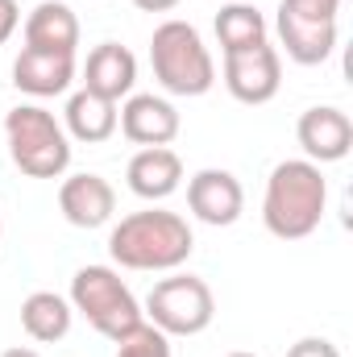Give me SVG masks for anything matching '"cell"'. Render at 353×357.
Returning a JSON list of instances; mask_svg holds the SVG:
<instances>
[{"mask_svg": "<svg viewBox=\"0 0 353 357\" xmlns=\"http://www.w3.org/2000/svg\"><path fill=\"white\" fill-rule=\"evenodd\" d=\"M324 204H329V183L320 167L308 158H287L266 178L262 225L278 241H303L320 229Z\"/></svg>", "mask_w": 353, "mask_h": 357, "instance_id": "6da1fadb", "label": "cell"}, {"mask_svg": "<svg viewBox=\"0 0 353 357\" xmlns=\"http://www.w3.org/2000/svg\"><path fill=\"white\" fill-rule=\"evenodd\" d=\"M195 250V233L191 225L167 212V208H146V212H129L112 233H108V254L112 262L125 270H179Z\"/></svg>", "mask_w": 353, "mask_h": 357, "instance_id": "7a4b0ae2", "label": "cell"}, {"mask_svg": "<svg viewBox=\"0 0 353 357\" xmlns=\"http://www.w3.org/2000/svg\"><path fill=\"white\" fill-rule=\"evenodd\" d=\"M4 142L13 167L29 178H63L71 167V137L42 104H17L4 116Z\"/></svg>", "mask_w": 353, "mask_h": 357, "instance_id": "3957f363", "label": "cell"}, {"mask_svg": "<svg viewBox=\"0 0 353 357\" xmlns=\"http://www.w3.org/2000/svg\"><path fill=\"white\" fill-rule=\"evenodd\" d=\"M150 67H154V79L163 84V91L171 96H204L216 84V63H212V50L204 46L200 29L191 21H163L150 38Z\"/></svg>", "mask_w": 353, "mask_h": 357, "instance_id": "277c9868", "label": "cell"}, {"mask_svg": "<svg viewBox=\"0 0 353 357\" xmlns=\"http://www.w3.org/2000/svg\"><path fill=\"white\" fill-rule=\"evenodd\" d=\"M71 307L88 320L100 337H108L112 345H117L121 337H129V333L146 320L137 295L125 287V278L112 266L75 270V278H71Z\"/></svg>", "mask_w": 353, "mask_h": 357, "instance_id": "5b68a950", "label": "cell"}, {"mask_svg": "<svg viewBox=\"0 0 353 357\" xmlns=\"http://www.w3.org/2000/svg\"><path fill=\"white\" fill-rule=\"evenodd\" d=\"M146 320L167 337H200L216 320V295L195 274L158 278L146 295Z\"/></svg>", "mask_w": 353, "mask_h": 357, "instance_id": "8992f818", "label": "cell"}, {"mask_svg": "<svg viewBox=\"0 0 353 357\" xmlns=\"http://www.w3.org/2000/svg\"><path fill=\"white\" fill-rule=\"evenodd\" d=\"M225 88L237 104H270L283 88V59L266 42L241 54H225Z\"/></svg>", "mask_w": 353, "mask_h": 357, "instance_id": "52a82bcc", "label": "cell"}, {"mask_svg": "<svg viewBox=\"0 0 353 357\" xmlns=\"http://www.w3.org/2000/svg\"><path fill=\"white\" fill-rule=\"evenodd\" d=\"M187 208L195 220L212 225V229H229L241 220L246 212V191L233 171H220V167H204L187 178Z\"/></svg>", "mask_w": 353, "mask_h": 357, "instance_id": "ba28073f", "label": "cell"}, {"mask_svg": "<svg viewBox=\"0 0 353 357\" xmlns=\"http://www.w3.org/2000/svg\"><path fill=\"white\" fill-rule=\"evenodd\" d=\"M117 129L133 142V146H171L179 137V108L167 96L142 91V96H125L121 104V121Z\"/></svg>", "mask_w": 353, "mask_h": 357, "instance_id": "9c48e42d", "label": "cell"}, {"mask_svg": "<svg viewBox=\"0 0 353 357\" xmlns=\"http://www.w3.org/2000/svg\"><path fill=\"white\" fill-rule=\"evenodd\" d=\"M295 137H299L308 162H316V167L341 162L353 150V121L341 108H333V104H316V108H308V112L299 116Z\"/></svg>", "mask_w": 353, "mask_h": 357, "instance_id": "30bf717a", "label": "cell"}, {"mask_svg": "<svg viewBox=\"0 0 353 357\" xmlns=\"http://www.w3.org/2000/svg\"><path fill=\"white\" fill-rule=\"evenodd\" d=\"M59 212L75 229H100L117 212V191L104 175H91V171L67 175L63 187H59Z\"/></svg>", "mask_w": 353, "mask_h": 357, "instance_id": "8fae6325", "label": "cell"}, {"mask_svg": "<svg viewBox=\"0 0 353 357\" xmlns=\"http://www.w3.org/2000/svg\"><path fill=\"white\" fill-rule=\"evenodd\" d=\"M25 50L42 54H71L80 50V17L63 0H42L25 17Z\"/></svg>", "mask_w": 353, "mask_h": 357, "instance_id": "7c38bea8", "label": "cell"}, {"mask_svg": "<svg viewBox=\"0 0 353 357\" xmlns=\"http://www.w3.org/2000/svg\"><path fill=\"white\" fill-rule=\"evenodd\" d=\"M137 84V59L129 46L121 42H100L84 63V91H96L112 104H121L125 96H133Z\"/></svg>", "mask_w": 353, "mask_h": 357, "instance_id": "4fadbf2b", "label": "cell"}, {"mask_svg": "<svg viewBox=\"0 0 353 357\" xmlns=\"http://www.w3.org/2000/svg\"><path fill=\"white\" fill-rule=\"evenodd\" d=\"M125 178H129V191L137 199L158 204V199H167V195L179 191V183H183V158L171 146H146V150H137L129 158Z\"/></svg>", "mask_w": 353, "mask_h": 357, "instance_id": "5bb4252c", "label": "cell"}, {"mask_svg": "<svg viewBox=\"0 0 353 357\" xmlns=\"http://www.w3.org/2000/svg\"><path fill=\"white\" fill-rule=\"evenodd\" d=\"M274 29H278V42L287 50V59L299 63V67H320L337 50V21H303V17H291V13L278 8Z\"/></svg>", "mask_w": 353, "mask_h": 357, "instance_id": "9a60e30c", "label": "cell"}, {"mask_svg": "<svg viewBox=\"0 0 353 357\" xmlns=\"http://www.w3.org/2000/svg\"><path fill=\"white\" fill-rule=\"evenodd\" d=\"M13 84L25 96H63L75 84V59L71 54H42V50H25L13 59Z\"/></svg>", "mask_w": 353, "mask_h": 357, "instance_id": "2e32d148", "label": "cell"}, {"mask_svg": "<svg viewBox=\"0 0 353 357\" xmlns=\"http://www.w3.org/2000/svg\"><path fill=\"white\" fill-rule=\"evenodd\" d=\"M117 121H121V108H117L112 100H104V96H96V91H84V88L67 100V112H63L67 137H75V142H84V146L108 142V137L117 133Z\"/></svg>", "mask_w": 353, "mask_h": 357, "instance_id": "e0dca14e", "label": "cell"}, {"mask_svg": "<svg viewBox=\"0 0 353 357\" xmlns=\"http://www.w3.org/2000/svg\"><path fill=\"white\" fill-rule=\"evenodd\" d=\"M71 320H75V307L71 299L54 295V291H33L25 303H21V328L29 341L38 345H54L71 333Z\"/></svg>", "mask_w": 353, "mask_h": 357, "instance_id": "ac0fdd59", "label": "cell"}, {"mask_svg": "<svg viewBox=\"0 0 353 357\" xmlns=\"http://www.w3.org/2000/svg\"><path fill=\"white\" fill-rule=\"evenodd\" d=\"M216 42L225 54H241V50H254L270 42V29H266V17L246 4V0H233L216 13Z\"/></svg>", "mask_w": 353, "mask_h": 357, "instance_id": "d6986e66", "label": "cell"}, {"mask_svg": "<svg viewBox=\"0 0 353 357\" xmlns=\"http://www.w3.org/2000/svg\"><path fill=\"white\" fill-rule=\"evenodd\" d=\"M117 357H171V337L150 320H142L129 337L117 341Z\"/></svg>", "mask_w": 353, "mask_h": 357, "instance_id": "ffe728a7", "label": "cell"}, {"mask_svg": "<svg viewBox=\"0 0 353 357\" xmlns=\"http://www.w3.org/2000/svg\"><path fill=\"white\" fill-rule=\"evenodd\" d=\"M278 8L291 17H303V21H337L341 0H278Z\"/></svg>", "mask_w": 353, "mask_h": 357, "instance_id": "44dd1931", "label": "cell"}, {"mask_svg": "<svg viewBox=\"0 0 353 357\" xmlns=\"http://www.w3.org/2000/svg\"><path fill=\"white\" fill-rule=\"evenodd\" d=\"M287 357H341V349L333 345V341H324V337H303V341H295Z\"/></svg>", "mask_w": 353, "mask_h": 357, "instance_id": "7402d4cb", "label": "cell"}, {"mask_svg": "<svg viewBox=\"0 0 353 357\" xmlns=\"http://www.w3.org/2000/svg\"><path fill=\"white\" fill-rule=\"evenodd\" d=\"M17 25H21V4L17 0H0V46L17 33Z\"/></svg>", "mask_w": 353, "mask_h": 357, "instance_id": "603a6c76", "label": "cell"}, {"mask_svg": "<svg viewBox=\"0 0 353 357\" xmlns=\"http://www.w3.org/2000/svg\"><path fill=\"white\" fill-rule=\"evenodd\" d=\"M133 8H142V13H171V8H179V0H133Z\"/></svg>", "mask_w": 353, "mask_h": 357, "instance_id": "cb8c5ba5", "label": "cell"}, {"mask_svg": "<svg viewBox=\"0 0 353 357\" xmlns=\"http://www.w3.org/2000/svg\"><path fill=\"white\" fill-rule=\"evenodd\" d=\"M0 357H42L38 349H25V345H17V349H4Z\"/></svg>", "mask_w": 353, "mask_h": 357, "instance_id": "d4e9b609", "label": "cell"}, {"mask_svg": "<svg viewBox=\"0 0 353 357\" xmlns=\"http://www.w3.org/2000/svg\"><path fill=\"white\" fill-rule=\"evenodd\" d=\"M229 357H258V354H246V349H237V354H229Z\"/></svg>", "mask_w": 353, "mask_h": 357, "instance_id": "484cf974", "label": "cell"}, {"mask_svg": "<svg viewBox=\"0 0 353 357\" xmlns=\"http://www.w3.org/2000/svg\"><path fill=\"white\" fill-rule=\"evenodd\" d=\"M0 237H4V220H0Z\"/></svg>", "mask_w": 353, "mask_h": 357, "instance_id": "4316f807", "label": "cell"}]
</instances>
